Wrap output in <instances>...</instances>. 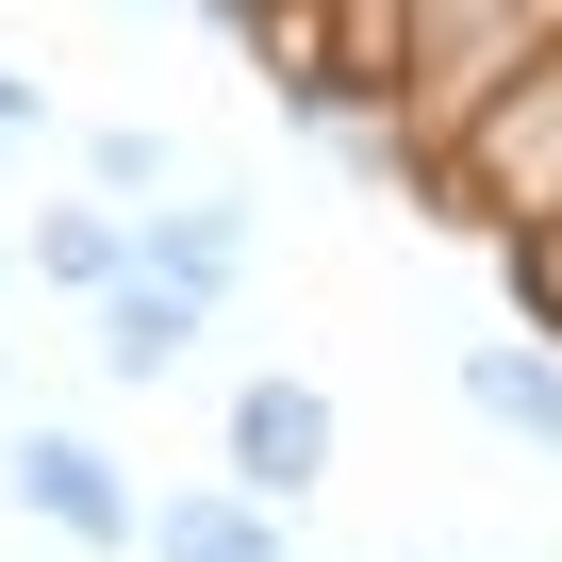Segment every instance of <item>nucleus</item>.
<instances>
[{"label":"nucleus","instance_id":"nucleus-1","mask_svg":"<svg viewBox=\"0 0 562 562\" xmlns=\"http://www.w3.org/2000/svg\"><path fill=\"white\" fill-rule=\"evenodd\" d=\"M430 199H463L496 248H513V232H562V50L513 67V83L430 149Z\"/></svg>","mask_w":562,"mask_h":562},{"label":"nucleus","instance_id":"nucleus-2","mask_svg":"<svg viewBox=\"0 0 562 562\" xmlns=\"http://www.w3.org/2000/svg\"><path fill=\"white\" fill-rule=\"evenodd\" d=\"M0 496H18L34 529H67V546H100V562H149L133 463H116L100 430H67V414H0Z\"/></svg>","mask_w":562,"mask_h":562},{"label":"nucleus","instance_id":"nucleus-3","mask_svg":"<svg viewBox=\"0 0 562 562\" xmlns=\"http://www.w3.org/2000/svg\"><path fill=\"white\" fill-rule=\"evenodd\" d=\"M215 447H232V480L265 496V513H299V496H331V397L299 381V364H265V381H232V414H215Z\"/></svg>","mask_w":562,"mask_h":562},{"label":"nucleus","instance_id":"nucleus-4","mask_svg":"<svg viewBox=\"0 0 562 562\" xmlns=\"http://www.w3.org/2000/svg\"><path fill=\"white\" fill-rule=\"evenodd\" d=\"M248 248H265V199H248V182H182V199H149V215H133V281H182L199 315H232Z\"/></svg>","mask_w":562,"mask_h":562},{"label":"nucleus","instance_id":"nucleus-5","mask_svg":"<svg viewBox=\"0 0 562 562\" xmlns=\"http://www.w3.org/2000/svg\"><path fill=\"white\" fill-rule=\"evenodd\" d=\"M18 265L50 281V299L100 315L116 281H133V215H116V199H34V215H18Z\"/></svg>","mask_w":562,"mask_h":562},{"label":"nucleus","instance_id":"nucleus-6","mask_svg":"<svg viewBox=\"0 0 562 562\" xmlns=\"http://www.w3.org/2000/svg\"><path fill=\"white\" fill-rule=\"evenodd\" d=\"M199 331H215V315L182 299V281H116V299L83 315V364H100V381H182Z\"/></svg>","mask_w":562,"mask_h":562},{"label":"nucleus","instance_id":"nucleus-7","mask_svg":"<svg viewBox=\"0 0 562 562\" xmlns=\"http://www.w3.org/2000/svg\"><path fill=\"white\" fill-rule=\"evenodd\" d=\"M149 562H299V529L248 480H182V496H149Z\"/></svg>","mask_w":562,"mask_h":562},{"label":"nucleus","instance_id":"nucleus-8","mask_svg":"<svg viewBox=\"0 0 562 562\" xmlns=\"http://www.w3.org/2000/svg\"><path fill=\"white\" fill-rule=\"evenodd\" d=\"M463 414H480V430H513L529 463H562V348H546V331L463 348Z\"/></svg>","mask_w":562,"mask_h":562},{"label":"nucleus","instance_id":"nucleus-9","mask_svg":"<svg viewBox=\"0 0 562 562\" xmlns=\"http://www.w3.org/2000/svg\"><path fill=\"white\" fill-rule=\"evenodd\" d=\"M83 199H116V215L182 199V133H149V116H100V133H83Z\"/></svg>","mask_w":562,"mask_h":562},{"label":"nucleus","instance_id":"nucleus-10","mask_svg":"<svg viewBox=\"0 0 562 562\" xmlns=\"http://www.w3.org/2000/svg\"><path fill=\"white\" fill-rule=\"evenodd\" d=\"M34 133H50V100H34L18 67H0V149H34Z\"/></svg>","mask_w":562,"mask_h":562}]
</instances>
